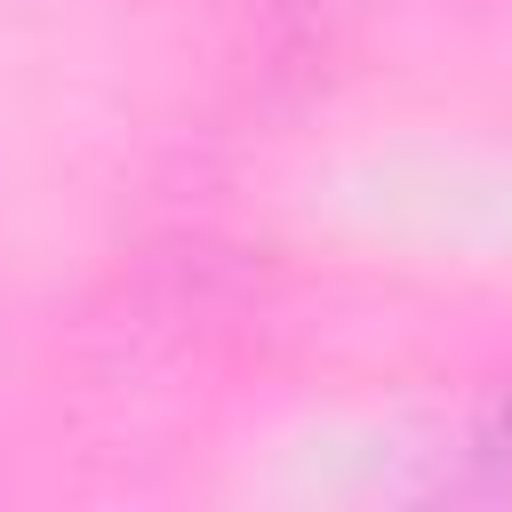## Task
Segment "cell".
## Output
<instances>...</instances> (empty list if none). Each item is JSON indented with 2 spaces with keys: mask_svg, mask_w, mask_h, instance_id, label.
Segmentation results:
<instances>
[{
  "mask_svg": "<svg viewBox=\"0 0 512 512\" xmlns=\"http://www.w3.org/2000/svg\"><path fill=\"white\" fill-rule=\"evenodd\" d=\"M472 456H480V472L512 480V384L488 400V416H480V432H472Z\"/></svg>",
  "mask_w": 512,
  "mask_h": 512,
  "instance_id": "1",
  "label": "cell"
}]
</instances>
